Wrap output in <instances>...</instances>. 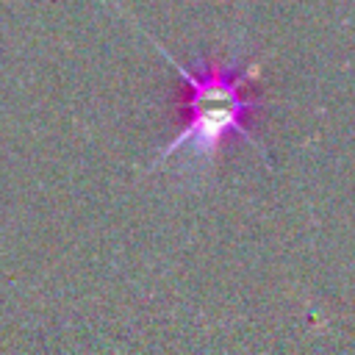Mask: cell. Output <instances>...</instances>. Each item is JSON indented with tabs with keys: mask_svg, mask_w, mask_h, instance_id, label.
<instances>
[{
	"mask_svg": "<svg viewBox=\"0 0 355 355\" xmlns=\"http://www.w3.org/2000/svg\"><path fill=\"white\" fill-rule=\"evenodd\" d=\"M153 47L172 64V69L186 83V105H183V125L178 133L164 141L155 150L153 164H164L183 153V164H208L211 155L219 150V144L230 136H239L258 147V153L266 158V147L258 139V133L250 125V116L263 108V100L258 94L247 92V80L258 72L255 61H241L236 53L225 61H214L208 55H197L194 61L183 64L175 58L158 39H153L147 31H141Z\"/></svg>",
	"mask_w": 355,
	"mask_h": 355,
	"instance_id": "obj_1",
	"label": "cell"
}]
</instances>
